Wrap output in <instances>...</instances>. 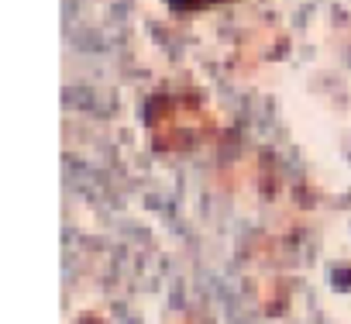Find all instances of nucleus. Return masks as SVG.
I'll list each match as a JSON object with an SVG mask.
<instances>
[{
  "label": "nucleus",
  "mask_w": 351,
  "mask_h": 324,
  "mask_svg": "<svg viewBox=\"0 0 351 324\" xmlns=\"http://www.w3.org/2000/svg\"><path fill=\"white\" fill-rule=\"evenodd\" d=\"M148 138L158 152L183 155L207 145L217 135V117L200 97H155L148 104Z\"/></svg>",
  "instance_id": "obj_1"
}]
</instances>
